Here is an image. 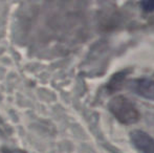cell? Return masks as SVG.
Instances as JSON below:
<instances>
[{"instance_id": "cell-1", "label": "cell", "mask_w": 154, "mask_h": 153, "mask_svg": "<svg viewBox=\"0 0 154 153\" xmlns=\"http://www.w3.org/2000/svg\"><path fill=\"white\" fill-rule=\"evenodd\" d=\"M108 108L122 124H134L140 120V115L136 106L124 96H118L112 99L108 105Z\"/></svg>"}, {"instance_id": "cell-2", "label": "cell", "mask_w": 154, "mask_h": 153, "mask_svg": "<svg viewBox=\"0 0 154 153\" xmlns=\"http://www.w3.org/2000/svg\"><path fill=\"white\" fill-rule=\"evenodd\" d=\"M132 144L142 153H154V139L142 130H134L130 133Z\"/></svg>"}, {"instance_id": "cell-3", "label": "cell", "mask_w": 154, "mask_h": 153, "mask_svg": "<svg viewBox=\"0 0 154 153\" xmlns=\"http://www.w3.org/2000/svg\"><path fill=\"white\" fill-rule=\"evenodd\" d=\"M132 89L136 94L145 99L154 101V80L138 79L133 82Z\"/></svg>"}, {"instance_id": "cell-4", "label": "cell", "mask_w": 154, "mask_h": 153, "mask_svg": "<svg viewBox=\"0 0 154 153\" xmlns=\"http://www.w3.org/2000/svg\"><path fill=\"white\" fill-rule=\"evenodd\" d=\"M124 79H125V76H124L123 72L116 75V76L112 78V80L110 81L109 85H108V88H109L110 91H113V90L121 88V86H122V83H123Z\"/></svg>"}, {"instance_id": "cell-5", "label": "cell", "mask_w": 154, "mask_h": 153, "mask_svg": "<svg viewBox=\"0 0 154 153\" xmlns=\"http://www.w3.org/2000/svg\"><path fill=\"white\" fill-rule=\"evenodd\" d=\"M142 8L147 13L154 12V0H148V1H142L140 2Z\"/></svg>"}]
</instances>
